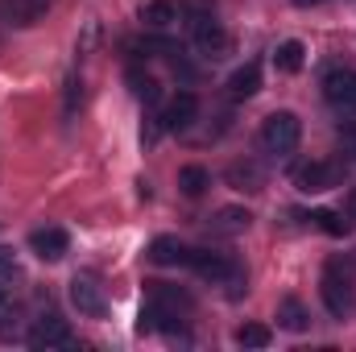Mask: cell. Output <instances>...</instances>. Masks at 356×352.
<instances>
[{
	"label": "cell",
	"mask_w": 356,
	"mask_h": 352,
	"mask_svg": "<svg viewBox=\"0 0 356 352\" xmlns=\"http://www.w3.org/2000/svg\"><path fill=\"white\" fill-rule=\"evenodd\" d=\"M186 265H191L195 273L211 278L216 286H228V294H232V298H236V294L245 290V269L232 262L228 253H211V249H191V253H186Z\"/></svg>",
	"instance_id": "1"
},
{
	"label": "cell",
	"mask_w": 356,
	"mask_h": 352,
	"mask_svg": "<svg viewBox=\"0 0 356 352\" xmlns=\"http://www.w3.org/2000/svg\"><path fill=\"white\" fill-rule=\"evenodd\" d=\"M302 141V120L294 112H273L261 125V150L266 154H290Z\"/></svg>",
	"instance_id": "2"
},
{
	"label": "cell",
	"mask_w": 356,
	"mask_h": 352,
	"mask_svg": "<svg viewBox=\"0 0 356 352\" xmlns=\"http://www.w3.org/2000/svg\"><path fill=\"white\" fill-rule=\"evenodd\" d=\"M319 294H323V307H327L336 319L353 315V307H356L353 278H348V273H340L336 265H327V273H323V282H319Z\"/></svg>",
	"instance_id": "3"
},
{
	"label": "cell",
	"mask_w": 356,
	"mask_h": 352,
	"mask_svg": "<svg viewBox=\"0 0 356 352\" xmlns=\"http://www.w3.org/2000/svg\"><path fill=\"white\" fill-rule=\"evenodd\" d=\"M340 178H344V166H340V162H332V158H315V162H302V166L294 170V186L307 191V195H319V191L340 186Z\"/></svg>",
	"instance_id": "4"
},
{
	"label": "cell",
	"mask_w": 356,
	"mask_h": 352,
	"mask_svg": "<svg viewBox=\"0 0 356 352\" xmlns=\"http://www.w3.org/2000/svg\"><path fill=\"white\" fill-rule=\"evenodd\" d=\"M191 38H195V50H199L203 58H224V54H228V33L220 29V21H216L211 13L191 21Z\"/></svg>",
	"instance_id": "5"
},
{
	"label": "cell",
	"mask_w": 356,
	"mask_h": 352,
	"mask_svg": "<svg viewBox=\"0 0 356 352\" xmlns=\"http://www.w3.org/2000/svg\"><path fill=\"white\" fill-rule=\"evenodd\" d=\"M29 349H75V336L67 328V319L58 315H42L29 332Z\"/></svg>",
	"instance_id": "6"
},
{
	"label": "cell",
	"mask_w": 356,
	"mask_h": 352,
	"mask_svg": "<svg viewBox=\"0 0 356 352\" xmlns=\"http://www.w3.org/2000/svg\"><path fill=\"white\" fill-rule=\"evenodd\" d=\"M29 249H33L42 262H63L67 249H71V237H67L63 228H38V232L29 237Z\"/></svg>",
	"instance_id": "7"
},
{
	"label": "cell",
	"mask_w": 356,
	"mask_h": 352,
	"mask_svg": "<svg viewBox=\"0 0 356 352\" xmlns=\"http://www.w3.org/2000/svg\"><path fill=\"white\" fill-rule=\"evenodd\" d=\"M71 303L79 307V315H91V319H99L104 315V290H99V282L95 278H75L71 282Z\"/></svg>",
	"instance_id": "8"
},
{
	"label": "cell",
	"mask_w": 356,
	"mask_h": 352,
	"mask_svg": "<svg viewBox=\"0 0 356 352\" xmlns=\"http://www.w3.org/2000/svg\"><path fill=\"white\" fill-rule=\"evenodd\" d=\"M323 95H327L336 108L356 112V71H332V75L323 79Z\"/></svg>",
	"instance_id": "9"
},
{
	"label": "cell",
	"mask_w": 356,
	"mask_h": 352,
	"mask_svg": "<svg viewBox=\"0 0 356 352\" xmlns=\"http://www.w3.org/2000/svg\"><path fill=\"white\" fill-rule=\"evenodd\" d=\"M195 116H199V99H195L191 91H178L175 99H170V108H166V116H162V125L175 129V133H182V129L195 125Z\"/></svg>",
	"instance_id": "10"
},
{
	"label": "cell",
	"mask_w": 356,
	"mask_h": 352,
	"mask_svg": "<svg viewBox=\"0 0 356 352\" xmlns=\"http://www.w3.org/2000/svg\"><path fill=\"white\" fill-rule=\"evenodd\" d=\"M257 91H261V67L257 63H245V67L232 71V79H228V95L232 99H249Z\"/></svg>",
	"instance_id": "11"
},
{
	"label": "cell",
	"mask_w": 356,
	"mask_h": 352,
	"mask_svg": "<svg viewBox=\"0 0 356 352\" xmlns=\"http://www.w3.org/2000/svg\"><path fill=\"white\" fill-rule=\"evenodd\" d=\"M249 207H220L216 216H211V232L216 237H236V232H245L249 228Z\"/></svg>",
	"instance_id": "12"
},
{
	"label": "cell",
	"mask_w": 356,
	"mask_h": 352,
	"mask_svg": "<svg viewBox=\"0 0 356 352\" xmlns=\"http://www.w3.org/2000/svg\"><path fill=\"white\" fill-rule=\"evenodd\" d=\"M186 245L178 241V237H158L154 245H149V262L154 265H186Z\"/></svg>",
	"instance_id": "13"
},
{
	"label": "cell",
	"mask_w": 356,
	"mask_h": 352,
	"mask_svg": "<svg viewBox=\"0 0 356 352\" xmlns=\"http://www.w3.org/2000/svg\"><path fill=\"white\" fill-rule=\"evenodd\" d=\"M175 17H178L175 0H145V4H141V21H145L149 29H166Z\"/></svg>",
	"instance_id": "14"
},
{
	"label": "cell",
	"mask_w": 356,
	"mask_h": 352,
	"mask_svg": "<svg viewBox=\"0 0 356 352\" xmlns=\"http://www.w3.org/2000/svg\"><path fill=\"white\" fill-rule=\"evenodd\" d=\"M307 319H311V315H307V307H302L298 298H282V303H277V323H282L286 332H307Z\"/></svg>",
	"instance_id": "15"
},
{
	"label": "cell",
	"mask_w": 356,
	"mask_h": 352,
	"mask_svg": "<svg viewBox=\"0 0 356 352\" xmlns=\"http://www.w3.org/2000/svg\"><path fill=\"white\" fill-rule=\"evenodd\" d=\"M178 186H182L186 199H199V195L211 186V175H207L203 166H182V170H178Z\"/></svg>",
	"instance_id": "16"
},
{
	"label": "cell",
	"mask_w": 356,
	"mask_h": 352,
	"mask_svg": "<svg viewBox=\"0 0 356 352\" xmlns=\"http://www.w3.org/2000/svg\"><path fill=\"white\" fill-rule=\"evenodd\" d=\"M129 88H133L137 99H145V104H158L162 99V83L154 75H145V71H129Z\"/></svg>",
	"instance_id": "17"
},
{
	"label": "cell",
	"mask_w": 356,
	"mask_h": 352,
	"mask_svg": "<svg viewBox=\"0 0 356 352\" xmlns=\"http://www.w3.org/2000/svg\"><path fill=\"white\" fill-rule=\"evenodd\" d=\"M17 340H29L25 315H21V311H4V315H0V344H17Z\"/></svg>",
	"instance_id": "18"
},
{
	"label": "cell",
	"mask_w": 356,
	"mask_h": 352,
	"mask_svg": "<svg viewBox=\"0 0 356 352\" xmlns=\"http://www.w3.org/2000/svg\"><path fill=\"white\" fill-rule=\"evenodd\" d=\"M228 182H232V186H241V191H261V182H266V178H261V170H257L253 162H236V166L228 170Z\"/></svg>",
	"instance_id": "19"
},
{
	"label": "cell",
	"mask_w": 356,
	"mask_h": 352,
	"mask_svg": "<svg viewBox=\"0 0 356 352\" xmlns=\"http://www.w3.org/2000/svg\"><path fill=\"white\" fill-rule=\"evenodd\" d=\"M273 67L286 71V75H294V71L302 67V42H282L277 54H273Z\"/></svg>",
	"instance_id": "20"
},
{
	"label": "cell",
	"mask_w": 356,
	"mask_h": 352,
	"mask_svg": "<svg viewBox=\"0 0 356 352\" xmlns=\"http://www.w3.org/2000/svg\"><path fill=\"white\" fill-rule=\"evenodd\" d=\"M269 340H273V336H269L266 323H245V328H236V344H241V349H266Z\"/></svg>",
	"instance_id": "21"
},
{
	"label": "cell",
	"mask_w": 356,
	"mask_h": 352,
	"mask_svg": "<svg viewBox=\"0 0 356 352\" xmlns=\"http://www.w3.org/2000/svg\"><path fill=\"white\" fill-rule=\"evenodd\" d=\"M311 220H315V224H319L327 237H344V232H348V220H344L340 211H315Z\"/></svg>",
	"instance_id": "22"
},
{
	"label": "cell",
	"mask_w": 356,
	"mask_h": 352,
	"mask_svg": "<svg viewBox=\"0 0 356 352\" xmlns=\"http://www.w3.org/2000/svg\"><path fill=\"white\" fill-rule=\"evenodd\" d=\"M211 8H216V0H182V13H186L191 21H195V17H207Z\"/></svg>",
	"instance_id": "23"
},
{
	"label": "cell",
	"mask_w": 356,
	"mask_h": 352,
	"mask_svg": "<svg viewBox=\"0 0 356 352\" xmlns=\"http://www.w3.org/2000/svg\"><path fill=\"white\" fill-rule=\"evenodd\" d=\"M340 150L356 162V125H344V129H340Z\"/></svg>",
	"instance_id": "24"
},
{
	"label": "cell",
	"mask_w": 356,
	"mask_h": 352,
	"mask_svg": "<svg viewBox=\"0 0 356 352\" xmlns=\"http://www.w3.org/2000/svg\"><path fill=\"white\" fill-rule=\"evenodd\" d=\"M17 273V265H13V253L8 249H0V278H13Z\"/></svg>",
	"instance_id": "25"
},
{
	"label": "cell",
	"mask_w": 356,
	"mask_h": 352,
	"mask_svg": "<svg viewBox=\"0 0 356 352\" xmlns=\"http://www.w3.org/2000/svg\"><path fill=\"white\" fill-rule=\"evenodd\" d=\"M348 220H356V191L348 195Z\"/></svg>",
	"instance_id": "26"
},
{
	"label": "cell",
	"mask_w": 356,
	"mask_h": 352,
	"mask_svg": "<svg viewBox=\"0 0 356 352\" xmlns=\"http://www.w3.org/2000/svg\"><path fill=\"white\" fill-rule=\"evenodd\" d=\"M294 4H302V8H311V4H323V0H294Z\"/></svg>",
	"instance_id": "27"
},
{
	"label": "cell",
	"mask_w": 356,
	"mask_h": 352,
	"mask_svg": "<svg viewBox=\"0 0 356 352\" xmlns=\"http://www.w3.org/2000/svg\"><path fill=\"white\" fill-rule=\"evenodd\" d=\"M0 307H4V286H0Z\"/></svg>",
	"instance_id": "28"
}]
</instances>
